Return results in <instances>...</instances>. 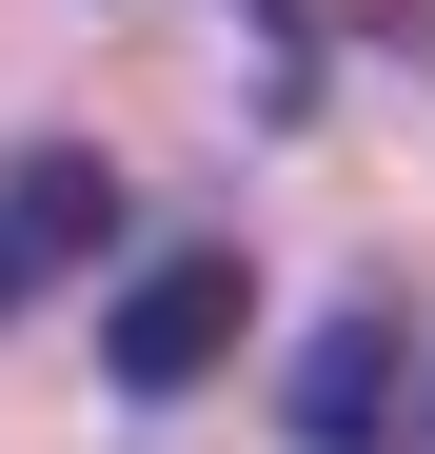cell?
<instances>
[{"label":"cell","mask_w":435,"mask_h":454,"mask_svg":"<svg viewBox=\"0 0 435 454\" xmlns=\"http://www.w3.org/2000/svg\"><path fill=\"white\" fill-rule=\"evenodd\" d=\"M238 317H257V277H238V238H159L119 277V317H99V356H119V395H198L218 356H238Z\"/></svg>","instance_id":"obj_1"},{"label":"cell","mask_w":435,"mask_h":454,"mask_svg":"<svg viewBox=\"0 0 435 454\" xmlns=\"http://www.w3.org/2000/svg\"><path fill=\"white\" fill-rule=\"evenodd\" d=\"M80 257H119V178L80 138H40V159H0V317H40Z\"/></svg>","instance_id":"obj_2"},{"label":"cell","mask_w":435,"mask_h":454,"mask_svg":"<svg viewBox=\"0 0 435 454\" xmlns=\"http://www.w3.org/2000/svg\"><path fill=\"white\" fill-rule=\"evenodd\" d=\"M396 395H415V336L376 317V296H356V317H317V356H297V454H415Z\"/></svg>","instance_id":"obj_3"},{"label":"cell","mask_w":435,"mask_h":454,"mask_svg":"<svg viewBox=\"0 0 435 454\" xmlns=\"http://www.w3.org/2000/svg\"><path fill=\"white\" fill-rule=\"evenodd\" d=\"M415 454H435V375H415Z\"/></svg>","instance_id":"obj_4"}]
</instances>
